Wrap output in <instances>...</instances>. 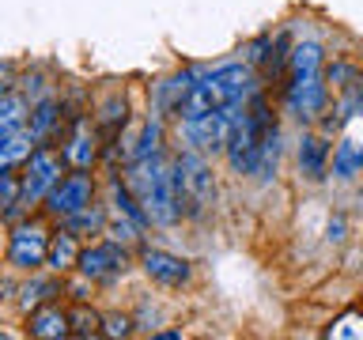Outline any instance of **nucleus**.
Segmentation results:
<instances>
[{
  "label": "nucleus",
  "mask_w": 363,
  "mask_h": 340,
  "mask_svg": "<svg viewBox=\"0 0 363 340\" xmlns=\"http://www.w3.org/2000/svg\"><path fill=\"white\" fill-rule=\"evenodd\" d=\"M246 95H254V76H250L246 64L216 68L212 76L193 79L189 95L178 106V118H197V113H208V110H231Z\"/></svg>",
  "instance_id": "obj_1"
},
{
  "label": "nucleus",
  "mask_w": 363,
  "mask_h": 340,
  "mask_svg": "<svg viewBox=\"0 0 363 340\" xmlns=\"http://www.w3.org/2000/svg\"><path fill=\"white\" fill-rule=\"evenodd\" d=\"M129 186L136 189V197L144 204V220L152 223H178L182 215V200H178V186H174V170L163 166V159L147 155V159H136L133 174H129Z\"/></svg>",
  "instance_id": "obj_2"
},
{
  "label": "nucleus",
  "mask_w": 363,
  "mask_h": 340,
  "mask_svg": "<svg viewBox=\"0 0 363 340\" xmlns=\"http://www.w3.org/2000/svg\"><path fill=\"white\" fill-rule=\"evenodd\" d=\"M272 129V113L261 98H254L250 113L238 118L235 113V125H231V136H227V159L238 174H254L257 170V159H261V140L265 132Z\"/></svg>",
  "instance_id": "obj_3"
},
{
  "label": "nucleus",
  "mask_w": 363,
  "mask_h": 340,
  "mask_svg": "<svg viewBox=\"0 0 363 340\" xmlns=\"http://www.w3.org/2000/svg\"><path fill=\"white\" fill-rule=\"evenodd\" d=\"M61 170H65V152L45 147V144L34 147V152L27 155V170L19 174V204L23 208L38 204L45 193L61 181Z\"/></svg>",
  "instance_id": "obj_4"
},
{
  "label": "nucleus",
  "mask_w": 363,
  "mask_h": 340,
  "mask_svg": "<svg viewBox=\"0 0 363 340\" xmlns=\"http://www.w3.org/2000/svg\"><path fill=\"white\" fill-rule=\"evenodd\" d=\"M170 170H174V186H178L182 204H189V208L208 204V197L216 193V181H212V170L204 166L201 155H178Z\"/></svg>",
  "instance_id": "obj_5"
},
{
  "label": "nucleus",
  "mask_w": 363,
  "mask_h": 340,
  "mask_svg": "<svg viewBox=\"0 0 363 340\" xmlns=\"http://www.w3.org/2000/svg\"><path fill=\"white\" fill-rule=\"evenodd\" d=\"M231 125H235V106L231 110H208V113H197V118H182V132L201 152H220V147H227Z\"/></svg>",
  "instance_id": "obj_6"
},
{
  "label": "nucleus",
  "mask_w": 363,
  "mask_h": 340,
  "mask_svg": "<svg viewBox=\"0 0 363 340\" xmlns=\"http://www.w3.org/2000/svg\"><path fill=\"white\" fill-rule=\"evenodd\" d=\"M45 249H50V234H45L42 223H19L11 231V246H8V261L11 268L34 272L38 265H45Z\"/></svg>",
  "instance_id": "obj_7"
},
{
  "label": "nucleus",
  "mask_w": 363,
  "mask_h": 340,
  "mask_svg": "<svg viewBox=\"0 0 363 340\" xmlns=\"http://www.w3.org/2000/svg\"><path fill=\"white\" fill-rule=\"evenodd\" d=\"M91 197H95V178L87 170H76V174L61 178L45 193V208H50V215H72L79 208H87Z\"/></svg>",
  "instance_id": "obj_8"
},
{
  "label": "nucleus",
  "mask_w": 363,
  "mask_h": 340,
  "mask_svg": "<svg viewBox=\"0 0 363 340\" xmlns=\"http://www.w3.org/2000/svg\"><path fill=\"white\" fill-rule=\"evenodd\" d=\"M288 106L295 110V118H314L325 106V84L318 68H303V72H291L288 84Z\"/></svg>",
  "instance_id": "obj_9"
},
{
  "label": "nucleus",
  "mask_w": 363,
  "mask_h": 340,
  "mask_svg": "<svg viewBox=\"0 0 363 340\" xmlns=\"http://www.w3.org/2000/svg\"><path fill=\"white\" fill-rule=\"evenodd\" d=\"M125 265H129V257H125V249L118 242H99L91 249H79V261H76V268L87 280H110L118 272H125Z\"/></svg>",
  "instance_id": "obj_10"
},
{
  "label": "nucleus",
  "mask_w": 363,
  "mask_h": 340,
  "mask_svg": "<svg viewBox=\"0 0 363 340\" xmlns=\"http://www.w3.org/2000/svg\"><path fill=\"white\" fill-rule=\"evenodd\" d=\"M144 272L155 283H163V288H178V283L189 280V261L167 254V249H147L144 254Z\"/></svg>",
  "instance_id": "obj_11"
},
{
  "label": "nucleus",
  "mask_w": 363,
  "mask_h": 340,
  "mask_svg": "<svg viewBox=\"0 0 363 340\" xmlns=\"http://www.w3.org/2000/svg\"><path fill=\"white\" fill-rule=\"evenodd\" d=\"M30 336H68V310L53 302H42L38 310L30 314Z\"/></svg>",
  "instance_id": "obj_12"
},
{
  "label": "nucleus",
  "mask_w": 363,
  "mask_h": 340,
  "mask_svg": "<svg viewBox=\"0 0 363 340\" xmlns=\"http://www.w3.org/2000/svg\"><path fill=\"white\" fill-rule=\"evenodd\" d=\"M79 261V246H76V231H57L45 249V265L53 272H68Z\"/></svg>",
  "instance_id": "obj_13"
},
{
  "label": "nucleus",
  "mask_w": 363,
  "mask_h": 340,
  "mask_svg": "<svg viewBox=\"0 0 363 340\" xmlns=\"http://www.w3.org/2000/svg\"><path fill=\"white\" fill-rule=\"evenodd\" d=\"M30 152H34L30 129H23V125H16V129H0V166L19 163V159H27Z\"/></svg>",
  "instance_id": "obj_14"
},
{
  "label": "nucleus",
  "mask_w": 363,
  "mask_h": 340,
  "mask_svg": "<svg viewBox=\"0 0 363 340\" xmlns=\"http://www.w3.org/2000/svg\"><path fill=\"white\" fill-rule=\"evenodd\" d=\"M325 155H329V147L318 140V136H303V144H299V170H303V174H311V178H322L325 174Z\"/></svg>",
  "instance_id": "obj_15"
},
{
  "label": "nucleus",
  "mask_w": 363,
  "mask_h": 340,
  "mask_svg": "<svg viewBox=\"0 0 363 340\" xmlns=\"http://www.w3.org/2000/svg\"><path fill=\"white\" fill-rule=\"evenodd\" d=\"M65 163H72L76 170H87L91 163H95V144H91V136L84 129L65 144Z\"/></svg>",
  "instance_id": "obj_16"
},
{
  "label": "nucleus",
  "mask_w": 363,
  "mask_h": 340,
  "mask_svg": "<svg viewBox=\"0 0 363 340\" xmlns=\"http://www.w3.org/2000/svg\"><path fill=\"white\" fill-rule=\"evenodd\" d=\"M68 333H76V336H95V333H102V329H99V314L87 310V306L68 310Z\"/></svg>",
  "instance_id": "obj_17"
},
{
  "label": "nucleus",
  "mask_w": 363,
  "mask_h": 340,
  "mask_svg": "<svg viewBox=\"0 0 363 340\" xmlns=\"http://www.w3.org/2000/svg\"><path fill=\"white\" fill-rule=\"evenodd\" d=\"M19 204V174H11V166H0V212L11 215Z\"/></svg>",
  "instance_id": "obj_18"
},
{
  "label": "nucleus",
  "mask_w": 363,
  "mask_h": 340,
  "mask_svg": "<svg viewBox=\"0 0 363 340\" xmlns=\"http://www.w3.org/2000/svg\"><path fill=\"white\" fill-rule=\"evenodd\" d=\"M23 113H27L23 98L0 95V129H16V125H23Z\"/></svg>",
  "instance_id": "obj_19"
},
{
  "label": "nucleus",
  "mask_w": 363,
  "mask_h": 340,
  "mask_svg": "<svg viewBox=\"0 0 363 340\" xmlns=\"http://www.w3.org/2000/svg\"><path fill=\"white\" fill-rule=\"evenodd\" d=\"M53 121H57V106H53V102H42V106L30 113V136H34V140H42V136L53 129Z\"/></svg>",
  "instance_id": "obj_20"
},
{
  "label": "nucleus",
  "mask_w": 363,
  "mask_h": 340,
  "mask_svg": "<svg viewBox=\"0 0 363 340\" xmlns=\"http://www.w3.org/2000/svg\"><path fill=\"white\" fill-rule=\"evenodd\" d=\"M99 227H102V212L91 208V204L68 215V231H99Z\"/></svg>",
  "instance_id": "obj_21"
},
{
  "label": "nucleus",
  "mask_w": 363,
  "mask_h": 340,
  "mask_svg": "<svg viewBox=\"0 0 363 340\" xmlns=\"http://www.w3.org/2000/svg\"><path fill=\"white\" fill-rule=\"evenodd\" d=\"M159 136H163L159 121H147V125H144L140 144H136V152H133V159H147V155H155V152H159Z\"/></svg>",
  "instance_id": "obj_22"
},
{
  "label": "nucleus",
  "mask_w": 363,
  "mask_h": 340,
  "mask_svg": "<svg viewBox=\"0 0 363 340\" xmlns=\"http://www.w3.org/2000/svg\"><path fill=\"white\" fill-rule=\"evenodd\" d=\"M61 291L57 283H34V295L30 291H23L27 299H23V306H30V302H53V295Z\"/></svg>",
  "instance_id": "obj_23"
},
{
  "label": "nucleus",
  "mask_w": 363,
  "mask_h": 340,
  "mask_svg": "<svg viewBox=\"0 0 363 340\" xmlns=\"http://www.w3.org/2000/svg\"><path fill=\"white\" fill-rule=\"evenodd\" d=\"M102 333H110V336H125V333H129V317H110Z\"/></svg>",
  "instance_id": "obj_24"
},
{
  "label": "nucleus",
  "mask_w": 363,
  "mask_h": 340,
  "mask_svg": "<svg viewBox=\"0 0 363 340\" xmlns=\"http://www.w3.org/2000/svg\"><path fill=\"white\" fill-rule=\"evenodd\" d=\"M340 231H345V223H340V220H337L333 227H329V238H337V242H340V238H345V234H340Z\"/></svg>",
  "instance_id": "obj_25"
}]
</instances>
